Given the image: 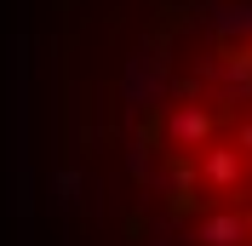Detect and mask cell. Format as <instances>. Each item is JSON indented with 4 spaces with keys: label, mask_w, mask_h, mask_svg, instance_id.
Returning <instances> with one entry per match:
<instances>
[{
    "label": "cell",
    "mask_w": 252,
    "mask_h": 246,
    "mask_svg": "<svg viewBox=\"0 0 252 246\" xmlns=\"http://www.w3.org/2000/svg\"><path fill=\"white\" fill-rule=\"evenodd\" d=\"M115 154L121 246H252V0H178Z\"/></svg>",
    "instance_id": "1"
}]
</instances>
